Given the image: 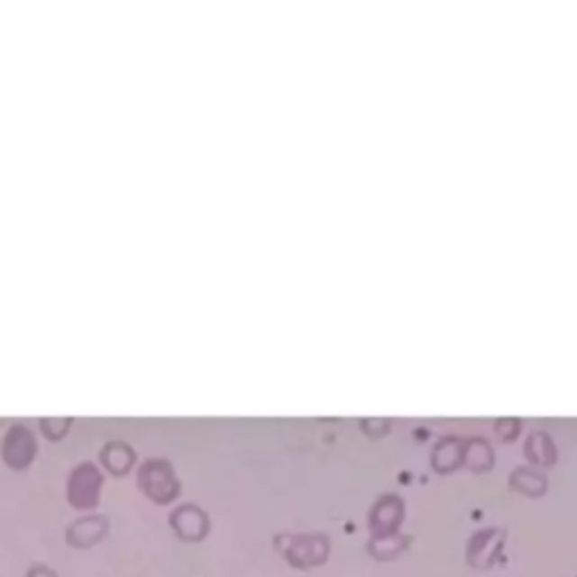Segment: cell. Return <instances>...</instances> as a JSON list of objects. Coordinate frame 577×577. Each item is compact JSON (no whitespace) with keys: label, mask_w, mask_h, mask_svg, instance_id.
I'll use <instances>...</instances> for the list:
<instances>
[{"label":"cell","mask_w":577,"mask_h":577,"mask_svg":"<svg viewBox=\"0 0 577 577\" xmlns=\"http://www.w3.org/2000/svg\"><path fill=\"white\" fill-rule=\"evenodd\" d=\"M275 550L287 559L288 566L298 571L323 566L332 553L329 536L323 532H305V535L275 536Z\"/></svg>","instance_id":"6da1fadb"},{"label":"cell","mask_w":577,"mask_h":577,"mask_svg":"<svg viewBox=\"0 0 577 577\" xmlns=\"http://www.w3.org/2000/svg\"><path fill=\"white\" fill-rule=\"evenodd\" d=\"M505 548V530L503 527H485L469 536L467 548H464V559L476 571H487L496 566Z\"/></svg>","instance_id":"7a4b0ae2"},{"label":"cell","mask_w":577,"mask_h":577,"mask_svg":"<svg viewBox=\"0 0 577 577\" xmlns=\"http://www.w3.org/2000/svg\"><path fill=\"white\" fill-rule=\"evenodd\" d=\"M406 517V505L401 496L383 494L374 500V505L368 512V527L372 536L379 535H395L399 532L401 523Z\"/></svg>","instance_id":"3957f363"},{"label":"cell","mask_w":577,"mask_h":577,"mask_svg":"<svg viewBox=\"0 0 577 577\" xmlns=\"http://www.w3.org/2000/svg\"><path fill=\"white\" fill-rule=\"evenodd\" d=\"M140 485H142V491H147L158 503H167L179 494V482H176L169 463L165 460H151L144 464L140 472Z\"/></svg>","instance_id":"277c9868"},{"label":"cell","mask_w":577,"mask_h":577,"mask_svg":"<svg viewBox=\"0 0 577 577\" xmlns=\"http://www.w3.org/2000/svg\"><path fill=\"white\" fill-rule=\"evenodd\" d=\"M34 451H36V442L30 428L21 426V424L9 428L3 442V455L5 460H7V464H12L14 469H23L25 464L32 463Z\"/></svg>","instance_id":"5b68a950"},{"label":"cell","mask_w":577,"mask_h":577,"mask_svg":"<svg viewBox=\"0 0 577 577\" xmlns=\"http://www.w3.org/2000/svg\"><path fill=\"white\" fill-rule=\"evenodd\" d=\"M99 485H102V478H99L97 469L93 464H81L70 476V500L77 508H90L97 500Z\"/></svg>","instance_id":"8992f818"},{"label":"cell","mask_w":577,"mask_h":577,"mask_svg":"<svg viewBox=\"0 0 577 577\" xmlns=\"http://www.w3.org/2000/svg\"><path fill=\"white\" fill-rule=\"evenodd\" d=\"M171 523H174L176 532H179L183 539H189V541L203 539L207 527H210L206 512L198 509L197 505H183V508L176 509V512L171 514Z\"/></svg>","instance_id":"52a82bcc"},{"label":"cell","mask_w":577,"mask_h":577,"mask_svg":"<svg viewBox=\"0 0 577 577\" xmlns=\"http://www.w3.org/2000/svg\"><path fill=\"white\" fill-rule=\"evenodd\" d=\"M431 467L437 473H453L463 467V440L458 435H446L437 440L431 451Z\"/></svg>","instance_id":"ba28073f"},{"label":"cell","mask_w":577,"mask_h":577,"mask_svg":"<svg viewBox=\"0 0 577 577\" xmlns=\"http://www.w3.org/2000/svg\"><path fill=\"white\" fill-rule=\"evenodd\" d=\"M496 463L494 449L485 437H467L463 440V467L473 473H487Z\"/></svg>","instance_id":"9c48e42d"},{"label":"cell","mask_w":577,"mask_h":577,"mask_svg":"<svg viewBox=\"0 0 577 577\" xmlns=\"http://www.w3.org/2000/svg\"><path fill=\"white\" fill-rule=\"evenodd\" d=\"M509 490L527 496V499H539L548 491V476L535 467H517L508 478Z\"/></svg>","instance_id":"30bf717a"},{"label":"cell","mask_w":577,"mask_h":577,"mask_svg":"<svg viewBox=\"0 0 577 577\" xmlns=\"http://www.w3.org/2000/svg\"><path fill=\"white\" fill-rule=\"evenodd\" d=\"M526 458L535 469H550L557 463V446L545 431H535L526 440Z\"/></svg>","instance_id":"8fae6325"},{"label":"cell","mask_w":577,"mask_h":577,"mask_svg":"<svg viewBox=\"0 0 577 577\" xmlns=\"http://www.w3.org/2000/svg\"><path fill=\"white\" fill-rule=\"evenodd\" d=\"M408 545L410 536L399 535V532H395V535H379L368 541V553L372 554L377 562H392V559L399 557Z\"/></svg>","instance_id":"7c38bea8"},{"label":"cell","mask_w":577,"mask_h":577,"mask_svg":"<svg viewBox=\"0 0 577 577\" xmlns=\"http://www.w3.org/2000/svg\"><path fill=\"white\" fill-rule=\"evenodd\" d=\"M102 460L113 473L120 476V473L129 472L131 463H133V451H131V446L122 444V442H115V444H108L106 449H104Z\"/></svg>","instance_id":"4fadbf2b"},{"label":"cell","mask_w":577,"mask_h":577,"mask_svg":"<svg viewBox=\"0 0 577 577\" xmlns=\"http://www.w3.org/2000/svg\"><path fill=\"white\" fill-rule=\"evenodd\" d=\"M494 433L496 440L499 442H514L521 433V419L514 417H503L494 424Z\"/></svg>","instance_id":"5bb4252c"},{"label":"cell","mask_w":577,"mask_h":577,"mask_svg":"<svg viewBox=\"0 0 577 577\" xmlns=\"http://www.w3.org/2000/svg\"><path fill=\"white\" fill-rule=\"evenodd\" d=\"M361 428L365 431V435L381 437L390 431V422H388V419H363V422H361Z\"/></svg>","instance_id":"9a60e30c"}]
</instances>
